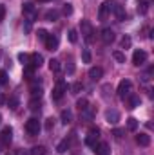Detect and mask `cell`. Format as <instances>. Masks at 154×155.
Returning <instances> with one entry per match:
<instances>
[{
	"instance_id": "27",
	"label": "cell",
	"mask_w": 154,
	"mask_h": 155,
	"mask_svg": "<svg viewBox=\"0 0 154 155\" xmlns=\"http://www.w3.org/2000/svg\"><path fill=\"white\" fill-rule=\"evenodd\" d=\"M113 58H114L118 63H125V54H123L121 51H114V52H113Z\"/></svg>"
},
{
	"instance_id": "7",
	"label": "cell",
	"mask_w": 154,
	"mask_h": 155,
	"mask_svg": "<svg viewBox=\"0 0 154 155\" xmlns=\"http://www.w3.org/2000/svg\"><path fill=\"white\" fill-rule=\"evenodd\" d=\"M80 29H82V35H83V38L87 40V41H93L94 29H93V25H91V22H89V20H82V24H80Z\"/></svg>"
},
{
	"instance_id": "39",
	"label": "cell",
	"mask_w": 154,
	"mask_h": 155,
	"mask_svg": "<svg viewBox=\"0 0 154 155\" xmlns=\"http://www.w3.org/2000/svg\"><path fill=\"white\" fill-rule=\"evenodd\" d=\"M5 83H7V72L0 71V85H5Z\"/></svg>"
},
{
	"instance_id": "36",
	"label": "cell",
	"mask_w": 154,
	"mask_h": 155,
	"mask_svg": "<svg viewBox=\"0 0 154 155\" xmlns=\"http://www.w3.org/2000/svg\"><path fill=\"white\" fill-rule=\"evenodd\" d=\"M64 15H65V16L73 15V5H71V4H64Z\"/></svg>"
},
{
	"instance_id": "9",
	"label": "cell",
	"mask_w": 154,
	"mask_h": 155,
	"mask_svg": "<svg viewBox=\"0 0 154 155\" xmlns=\"http://www.w3.org/2000/svg\"><path fill=\"white\" fill-rule=\"evenodd\" d=\"M44 43H45V49H47V51H56L60 40H58L56 35H47V38L44 40Z\"/></svg>"
},
{
	"instance_id": "4",
	"label": "cell",
	"mask_w": 154,
	"mask_h": 155,
	"mask_svg": "<svg viewBox=\"0 0 154 155\" xmlns=\"http://www.w3.org/2000/svg\"><path fill=\"white\" fill-rule=\"evenodd\" d=\"M65 90H67V83H65L64 79H60V81L56 83V87H54V90H53V94H51V97H53V101H60V99L64 97V94H65Z\"/></svg>"
},
{
	"instance_id": "44",
	"label": "cell",
	"mask_w": 154,
	"mask_h": 155,
	"mask_svg": "<svg viewBox=\"0 0 154 155\" xmlns=\"http://www.w3.org/2000/svg\"><path fill=\"white\" fill-rule=\"evenodd\" d=\"M38 2H42V4H45V2H51V0H38Z\"/></svg>"
},
{
	"instance_id": "45",
	"label": "cell",
	"mask_w": 154,
	"mask_h": 155,
	"mask_svg": "<svg viewBox=\"0 0 154 155\" xmlns=\"http://www.w3.org/2000/svg\"><path fill=\"white\" fill-rule=\"evenodd\" d=\"M0 124H2V114H0Z\"/></svg>"
},
{
	"instance_id": "20",
	"label": "cell",
	"mask_w": 154,
	"mask_h": 155,
	"mask_svg": "<svg viewBox=\"0 0 154 155\" xmlns=\"http://www.w3.org/2000/svg\"><path fill=\"white\" fill-rule=\"evenodd\" d=\"M114 13H116V18H118L120 22H123V20L127 18V15H125V9H123V5H118V4H116Z\"/></svg>"
},
{
	"instance_id": "30",
	"label": "cell",
	"mask_w": 154,
	"mask_h": 155,
	"mask_svg": "<svg viewBox=\"0 0 154 155\" xmlns=\"http://www.w3.org/2000/svg\"><path fill=\"white\" fill-rule=\"evenodd\" d=\"M91 51L89 49H83V52H82V60H83V63H91Z\"/></svg>"
},
{
	"instance_id": "8",
	"label": "cell",
	"mask_w": 154,
	"mask_h": 155,
	"mask_svg": "<svg viewBox=\"0 0 154 155\" xmlns=\"http://www.w3.org/2000/svg\"><path fill=\"white\" fill-rule=\"evenodd\" d=\"M145 61H147V52L142 51V49H136L134 54H132V63H134L136 67H140V65H143Z\"/></svg>"
},
{
	"instance_id": "35",
	"label": "cell",
	"mask_w": 154,
	"mask_h": 155,
	"mask_svg": "<svg viewBox=\"0 0 154 155\" xmlns=\"http://www.w3.org/2000/svg\"><path fill=\"white\" fill-rule=\"evenodd\" d=\"M123 134H125V130H121V128H114V130H113V135H114L116 139H121Z\"/></svg>"
},
{
	"instance_id": "24",
	"label": "cell",
	"mask_w": 154,
	"mask_h": 155,
	"mask_svg": "<svg viewBox=\"0 0 154 155\" xmlns=\"http://www.w3.org/2000/svg\"><path fill=\"white\" fill-rule=\"evenodd\" d=\"M127 128H129L131 132H136V130H138V119L129 117V119H127Z\"/></svg>"
},
{
	"instance_id": "22",
	"label": "cell",
	"mask_w": 154,
	"mask_h": 155,
	"mask_svg": "<svg viewBox=\"0 0 154 155\" xmlns=\"http://www.w3.org/2000/svg\"><path fill=\"white\" fill-rule=\"evenodd\" d=\"M60 69H62V65H60L58 60H51V61H49V71H51V72L56 74V72H60Z\"/></svg>"
},
{
	"instance_id": "16",
	"label": "cell",
	"mask_w": 154,
	"mask_h": 155,
	"mask_svg": "<svg viewBox=\"0 0 154 155\" xmlns=\"http://www.w3.org/2000/svg\"><path fill=\"white\" fill-rule=\"evenodd\" d=\"M149 5H151V0H138V13L140 15H147Z\"/></svg>"
},
{
	"instance_id": "23",
	"label": "cell",
	"mask_w": 154,
	"mask_h": 155,
	"mask_svg": "<svg viewBox=\"0 0 154 155\" xmlns=\"http://www.w3.org/2000/svg\"><path fill=\"white\" fill-rule=\"evenodd\" d=\"M127 99H129V108H136V107H140V103H142V99H140L138 96H129Z\"/></svg>"
},
{
	"instance_id": "10",
	"label": "cell",
	"mask_w": 154,
	"mask_h": 155,
	"mask_svg": "<svg viewBox=\"0 0 154 155\" xmlns=\"http://www.w3.org/2000/svg\"><path fill=\"white\" fill-rule=\"evenodd\" d=\"M42 63H44V58H42V54H38V52H33V54H29V65H33L35 69H40V67H42Z\"/></svg>"
},
{
	"instance_id": "15",
	"label": "cell",
	"mask_w": 154,
	"mask_h": 155,
	"mask_svg": "<svg viewBox=\"0 0 154 155\" xmlns=\"http://www.w3.org/2000/svg\"><path fill=\"white\" fill-rule=\"evenodd\" d=\"M96 155H111V150H109V144L107 143H98V146L94 148Z\"/></svg>"
},
{
	"instance_id": "5",
	"label": "cell",
	"mask_w": 154,
	"mask_h": 155,
	"mask_svg": "<svg viewBox=\"0 0 154 155\" xmlns=\"http://www.w3.org/2000/svg\"><path fill=\"white\" fill-rule=\"evenodd\" d=\"M13 141V128L11 126H4L0 132V144L2 146H9Z\"/></svg>"
},
{
	"instance_id": "6",
	"label": "cell",
	"mask_w": 154,
	"mask_h": 155,
	"mask_svg": "<svg viewBox=\"0 0 154 155\" xmlns=\"http://www.w3.org/2000/svg\"><path fill=\"white\" fill-rule=\"evenodd\" d=\"M26 132H27L29 135H38L40 134V121L37 117L27 119V123H26Z\"/></svg>"
},
{
	"instance_id": "14",
	"label": "cell",
	"mask_w": 154,
	"mask_h": 155,
	"mask_svg": "<svg viewBox=\"0 0 154 155\" xmlns=\"http://www.w3.org/2000/svg\"><path fill=\"white\" fill-rule=\"evenodd\" d=\"M136 143L140 146H149L151 144V135L149 134H138L136 135Z\"/></svg>"
},
{
	"instance_id": "12",
	"label": "cell",
	"mask_w": 154,
	"mask_h": 155,
	"mask_svg": "<svg viewBox=\"0 0 154 155\" xmlns=\"http://www.w3.org/2000/svg\"><path fill=\"white\" fill-rule=\"evenodd\" d=\"M105 121H107L109 124H116V123L120 121V114H118L116 110H107V112H105Z\"/></svg>"
},
{
	"instance_id": "18",
	"label": "cell",
	"mask_w": 154,
	"mask_h": 155,
	"mask_svg": "<svg viewBox=\"0 0 154 155\" xmlns=\"http://www.w3.org/2000/svg\"><path fill=\"white\" fill-rule=\"evenodd\" d=\"M69 146H71V139H64V141L56 146V152H58V153H65V150H69Z\"/></svg>"
},
{
	"instance_id": "17",
	"label": "cell",
	"mask_w": 154,
	"mask_h": 155,
	"mask_svg": "<svg viewBox=\"0 0 154 155\" xmlns=\"http://www.w3.org/2000/svg\"><path fill=\"white\" fill-rule=\"evenodd\" d=\"M58 16H60V13H58L56 9H49V11L45 13V20H47V22H56Z\"/></svg>"
},
{
	"instance_id": "37",
	"label": "cell",
	"mask_w": 154,
	"mask_h": 155,
	"mask_svg": "<svg viewBox=\"0 0 154 155\" xmlns=\"http://www.w3.org/2000/svg\"><path fill=\"white\" fill-rule=\"evenodd\" d=\"M31 29H33V20H26L24 22V31L26 33H31Z\"/></svg>"
},
{
	"instance_id": "42",
	"label": "cell",
	"mask_w": 154,
	"mask_h": 155,
	"mask_svg": "<svg viewBox=\"0 0 154 155\" xmlns=\"http://www.w3.org/2000/svg\"><path fill=\"white\" fill-rule=\"evenodd\" d=\"M4 18H5V5L0 4V22H4Z\"/></svg>"
},
{
	"instance_id": "33",
	"label": "cell",
	"mask_w": 154,
	"mask_h": 155,
	"mask_svg": "<svg viewBox=\"0 0 154 155\" xmlns=\"http://www.w3.org/2000/svg\"><path fill=\"white\" fill-rule=\"evenodd\" d=\"M29 108H31L33 112H37V110H40V99L37 101V97H33V101L29 103Z\"/></svg>"
},
{
	"instance_id": "38",
	"label": "cell",
	"mask_w": 154,
	"mask_h": 155,
	"mask_svg": "<svg viewBox=\"0 0 154 155\" xmlns=\"http://www.w3.org/2000/svg\"><path fill=\"white\" fill-rule=\"evenodd\" d=\"M31 96H33V97H40V96H42V88H40V87H33V88H31Z\"/></svg>"
},
{
	"instance_id": "34",
	"label": "cell",
	"mask_w": 154,
	"mask_h": 155,
	"mask_svg": "<svg viewBox=\"0 0 154 155\" xmlns=\"http://www.w3.org/2000/svg\"><path fill=\"white\" fill-rule=\"evenodd\" d=\"M18 60H20L24 65H27V63H29V54H26V52H18Z\"/></svg>"
},
{
	"instance_id": "43",
	"label": "cell",
	"mask_w": 154,
	"mask_h": 155,
	"mask_svg": "<svg viewBox=\"0 0 154 155\" xmlns=\"http://www.w3.org/2000/svg\"><path fill=\"white\" fill-rule=\"evenodd\" d=\"M53 124H54V123H53V119H47V121H45V130H51V128H53Z\"/></svg>"
},
{
	"instance_id": "11",
	"label": "cell",
	"mask_w": 154,
	"mask_h": 155,
	"mask_svg": "<svg viewBox=\"0 0 154 155\" xmlns=\"http://www.w3.org/2000/svg\"><path fill=\"white\" fill-rule=\"evenodd\" d=\"M102 41H103V43H107V45H109V43H113V41H114V31H113V29H109V27H105V29L102 31Z\"/></svg>"
},
{
	"instance_id": "13",
	"label": "cell",
	"mask_w": 154,
	"mask_h": 155,
	"mask_svg": "<svg viewBox=\"0 0 154 155\" xmlns=\"http://www.w3.org/2000/svg\"><path fill=\"white\" fill-rule=\"evenodd\" d=\"M102 76H103L102 67H91V69H89V78H91L93 81H98Z\"/></svg>"
},
{
	"instance_id": "19",
	"label": "cell",
	"mask_w": 154,
	"mask_h": 155,
	"mask_svg": "<svg viewBox=\"0 0 154 155\" xmlns=\"http://www.w3.org/2000/svg\"><path fill=\"white\" fill-rule=\"evenodd\" d=\"M60 119H62V123H64V124H69V123L73 121V112H71V110H62Z\"/></svg>"
},
{
	"instance_id": "26",
	"label": "cell",
	"mask_w": 154,
	"mask_h": 155,
	"mask_svg": "<svg viewBox=\"0 0 154 155\" xmlns=\"http://www.w3.org/2000/svg\"><path fill=\"white\" fill-rule=\"evenodd\" d=\"M33 72H35V67L27 63V65L24 67V76L27 78V79H31V78H33Z\"/></svg>"
},
{
	"instance_id": "25",
	"label": "cell",
	"mask_w": 154,
	"mask_h": 155,
	"mask_svg": "<svg viewBox=\"0 0 154 155\" xmlns=\"http://www.w3.org/2000/svg\"><path fill=\"white\" fill-rule=\"evenodd\" d=\"M31 155H47V148L45 146H33Z\"/></svg>"
},
{
	"instance_id": "29",
	"label": "cell",
	"mask_w": 154,
	"mask_h": 155,
	"mask_svg": "<svg viewBox=\"0 0 154 155\" xmlns=\"http://www.w3.org/2000/svg\"><path fill=\"white\" fill-rule=\"evenodd\" d=\"M67 38H69L71 43H76V41H78V31H76V29H71V31L67 33Z\"/></svg>"
},
{
	"instance_id": "40",
	"label": "cell",
	"mask_w": 154,
	"mask_h": 155,
	"mask_svg": "<svg viewBox=\"0 0 154 155\" xmlns=\"http://www.w3.org/2000/svg\"><path fill=\"white\" fill-rule=\"evenodd\" d=\"M37 35H38V38L42 40V41H44V40L47 38V35H49V33H47L45 29H38V33H37Z\"/></svg>"
},
{
	"instance_id": "21",
	"label": "cell",
	"mask_w": 154,
	"mask_h": 155,
	"mask_svg": "<svg viewBox=\"0 0 154 155\" xmlns=\"http://www.w3.org/2000/svg\"><path fill=\"white\" fill-rule=\"evenodd\" d=\"M22 11H24L26 15H31V16H35V5H33L31 2H24V4H22Z\"/></svg>"
},
{
	"instance_id": "1",
	"label": "cell",
	"mask_w": 154,
	"mask_h": 155,
	"mask_svg": "<svg viewBox=\"0 0 154 155\" xmlns=\"http://www.w3.org/2000/svg\"><path fill=\"white\" fill-rule=\"evenodd\" d=\"M98 139H100V128L91 126V128H89V134H87V137H85V144L91 146V148H96V146H98Z\"/></svg>"
},
{
	"instance_id": "41",
	"label": "cell",
	"mask_w": 154,
	"mask_h": 155,
	"mask_svg": "<svg viewBox=\"0 0 154 155\" xmlns=\"http://www.w3.org/2000/svg\"><path fill=\"white\" fill-rule=\"evenodd\" d=\"M82 88H83V85H82V83H75V85H73V94H78Z\"/></svg>"
},
{
	"instance_id": "2",
	"label": "cell",
	"mask_w": 154,
	"mask_h": 155,
	"mask_svg": "<svg viewBox=\"0 0 154 155\" xmlns=\"http://www.w3.org/2000/svg\"><path fill=\"white\" fill-rule=\"evenodd\" d=\"M114 7H116V2H114V0H105V2L100 5V11H98V18L103 22V20L107 18V15L114 11Z\"/></svg>"
},
{
	"instance_id": "31",
	"label": "cell",
	"mask_w": 154,
	"mask_h": 155,
	"mask_svg": "<svg viewBox=\"0 0 154 155\" xmlns=\"http://www.w3.org/2000/svg\"><path fill=\"white\" fill-rule=\"evenodd\" d=\"M132 45V40H131V36H123L121 38V49H129Z\"/></svg>"
},
{
	"instance_id": "32",
	"label": "cell",
	"mask_w": 154,
	"mask_h": 155,
	"mask_svg": "<svg viewBox=\"0 0 154 155\" xmlns=\"http://www.w3.org/2000/svg\"><path fill=\"white\" fill-rule=\"evenodd\" d=\"M7 107H9L11 110H15V108L18 107V99H16V97H9V99H7Z\"/></svg>"
},
{
	"instance_id": "3",
	"label": "cell",
	"mask_w": 154,
	"mask_h": 155,
	"mask_svg": "<svg viewBox=\"0 0 154 155\" xmlns=\"http://www.w3.org/2000/svg\"><path fill=\"white\" fill-rule=\"evenodd\" d=\"M131 87H132V81L131 79H121L120 81V85H118V96H120V99L125 101L131 96Z\"/></svg>"
},
{
	"instance_id": "28",
	"label": "cell",
	"mask_w": 154,
	"mask_h": 155,
	"mask_svg": "<svg viewBox=\"0 0 154 155\" xmlns=\"http://www.w3.org/2000/svg\"><path fill=\"white\" fill-rule=\"evenodd\" d=\"M76 107H78V110H80V112H83L85 108H89V101H87V99H78Z\"/></svg>"
}]
</instances>
